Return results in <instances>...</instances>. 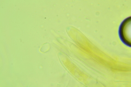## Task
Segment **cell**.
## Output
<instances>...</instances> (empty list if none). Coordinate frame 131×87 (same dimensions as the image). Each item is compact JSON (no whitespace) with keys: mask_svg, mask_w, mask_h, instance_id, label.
<instances>
[{"mask_svg":"<svg viewBox=\"0 0 131 87\" xmlns=\"http://www.w3.org/2000/svg\"><path fill=\"white\" fill-rule=\"evenodd\" d=\"M130 18L127 20H126L122 24L120 27V34L122 40L126 44H130Z\"/></svg>","mask_w":131,"mask_h":87,"instance_id":"obj_1","label":"cell"}]
</instances>
